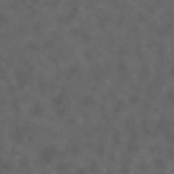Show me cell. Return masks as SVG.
<instances>
[{
	"label": "cell",
	"mask_w": 174,
	"mask_h": 174,
	"mask_svg": "<svg viewBox=\"0 0 174 174\" xmlns=\"http://www.w3.org/2000/svg\"><path fill=\"white\" fill-rule=\"evenodd\" d=\"M64 98H66L64 94H57V96L53 98V103H55V104H60V103H64Z\"/></svg>",
	"instance_id": "5b68a950"
},
{
	"label": "cell",
	"mask_w": 174,
	"mask_h": 174,
	"mask_svg": "<svg viewBox=\"0 0 174 174\" xmlns=\"http://www.w3.org/2000/svg\"><path fill=\"white\" fill-rule=\"evenodd\" d=\"M16 78H19L21 84H25V80H29V74H25L23 70H16Z\"/></svg>",
	"instance_id": "3957f363"
},
{
	"label": "cell",
	"mask_w": 174,
	"mask_h": 174,
	"mask_svg": "<svg viewBox=\"0 0 174 174\" xmlns=\"http://www.w3.org/2000/svg\"><path fill=\"white\" fill-rule=\"evenodd\" d=\"M55 156H57V148H55V145H45V148L39 152V160L43 162V164H49V162H53Z\"/></svg>",
	"instance_id": "6da1fadb"
},
{
	"label": "cell",
	"mask_w": 174,
	"mask_h": 174,
	"mask_svg": "<svg viewBox=\"0 0 174 174\" xmlns=\"http://www.w3.org/2000/svg\"><path fill=\"white\" fill-rule=\"evenodd\" d=\"M41 111H43V107H41V104L37 103V104L33 107V115H35V117H39V115H41Z\"/></svg>",
	"instance_id": "277c9868"
},
{
	"label": "cell",
	"mask_w": 174,
	"mask_h": 174,
	"mask_svg": "<svg viewBox=\"0 0 174 174\" xmlns=\"http://www.w3.org/2000/svg\"><path fill=\"white\" fill-rule=\"evenodd\" d=\"M10 139H12V141H23V139H25V131H23V129L10 131Z\"/></svg>",
	"instance_id": "7a4b0ae2"
}]
</instances>
